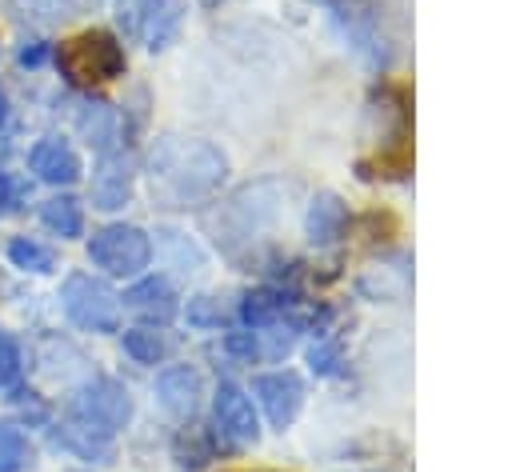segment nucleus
Instances as JSON below:
<instances>
[{
	"label": "nucleus",
	"mask_w": 512,
	"mask_h": 472,
	"mask_svg": "<svg viewBox=\"0 0 512 472\" xmlns=\"http://www.w3.org/2000/svg\"><path fill=\"white\" fill-rule=\"evenodd\" d=\"M132 196V168L120 152H104L96 172H92V208H104V212H116L124 208Z\"/></svg>",
	"instance_id": "obj_9"
},
{
	"label": "nucleus",
	"mask_w": 512,
	"mask_h": 472,
	"mask_svg": "<svg viewBox=\"0 0 512 472\" xmlns=\"http://www.w3.org/2000/svg\"><path fill=\"white\" fill-rule=\"evenodd\" d=\"M188 320H192V324H220V312L208 304V296H196V300L188 304Z\"/></svg>",
	"instance_id": "obj_22"
},
{
	"label": "nucleus",
	"mask_w": 512,
	"mask_h": 472,
	"mask_svg": "<svg viewBox=\"0 0 512 472\" xmlns=\"http://www.w3.org/2000/svg\"><path fill=\"white\" fill-rule=\"evenodd\" d=\"M252 392H256V400L264 404V416H268L276 428L292 424V416L300 412V400H304V388H300V380H296L292 372H268V376H256Z\"/></svg>",
	"instance_id": "obj_8"
},
{
	"label": "nucleus",
	"mask_w": 512,
	"mask_h": 472,
	"mask_svg": "<svg viewBox=\"0 0 512 472\" xmlns=\"http://www.w3.org/2000/svg\"><path fill=\"white\" fill-rule=\"evenodd\" d=\"M56 64L64 68L68 80H84V84H104V80H116L124 76V48L112 32L104 28H88L80 36H72L68 44H60L56 52Z\"/></svg>",
	"instance_id": "obj_2"
},
{
	"label": "nucleus",
	"mask_w": 512,
	"mask_h": 472,
	"mask_svg": "<svg viewBox=\"0 0 512 472\" xmlns=\"http://www.w3.org/2000/svg\"><path fill=\"white\" fill-rule=\"evenodd\" d=\"M156 400H160V408L164 412H172V416H192V408H196V400H200V376L192 372V368H184V364H176V368H164L160 376H156Z\"/></svg>",
	"instance_id": "obj_11"
},
{
	"label": "nucleus",
	"mask_w": 512,
	"mask_h": 472,
	"mask_svg": "<svg viewBox=\"0 0 512 472\" xmlns=\"http://www.w3.org/2000/svg\"><path fill=\"white\" fill-rule=\"evenodd\" d=\"M308 360H312V368H320V372H332V368H336V352H332V348H312Z\"/></svg>",
	"instance_id": "obj_23"
},
{
	"label": "nucleus",
	"mask_w": 512,
	"mask_h": 472,
	"mask_svg": "<svg viewBox=\"0 0 512 472\" xmlns=\"http://www.w3.org/2000/svg\"><path fill=\"white\" fill-rule=\"evenodd\" d=\"M148 176H152V192L168 196L172 204H188L196 196H208L224 180V156L208 140L168 136L152 148Z\"/></svg>",
	"instance_id": "obj_1"
},
{
	"label": "nucleus",
	"mask_w": 512,
	"mask_h": 472,
	"mask_svg": "<svg viewBox=\"0 0 512 472\" xmlns=\"http://www.w3.org/2000/svg\"><path fill=\"white\" fill-rule=\"evenodd\" d=\"M8 260H12V268L32 272V276L56 272V248H48L40 240H28V236H12L8 240Z\"/></svg>",
	"instance_id": "obj_15"
},
{
	"label": "nucleus",
	"mask_w": 512,
	"mask_h": 472,
	"mask_svg": "<svg viewBox=\"0 0 512 472\" xmlns=\"http://www.w3.org/2000/svg\"><path fill=\"white\" fill-rule=\"evenodd\" d=\"M48 56H52V44H44V40H24L20 52H16V64H20V68H40V64H48Z\"/></svg>",
	"instance_id": "obj_20"
},
{
	"label": "nucleus",
	"mask_w": 512,
	"mask_h": 472,
	"mask_svg": "<svg viewBox=\"0 0 512 472\" xmlns=\"http://www.w3.org/2000/svg\"><path fill=\"white\" fill-rule=\"evenodd\" d=\"M32 464V448L28 436L20 432V424L0 420V472H20Z\"/></svg>",
	"instance_id": "obj_16"
},
{
	"label": "nucleus",
	"mask_w": 512,
	"mask_h": 472,
	"mask_svg": "<svg viewBox=\"0 0 512 472\" xmlns=\"http://www.w3.org/2000/svg\"><path fill=\"white\" fill-rule=\"evenodd\" d=\"M28 168L36 172V180L56 184V188H68V184L80 180V156H76V148H72L68 140H60V136L36 140L32 152H28Z\"/></svg>",
	"instance_id": "obj_6"
},
{
	"label": "nucleus",
	"mask_w": 512,
	"mask_h": 472,
	"mask_svg": "<svg viewBox=\"0 0 512 472\" xmlns=\"http://www.w3.org/2000/svg\"><path fill=\"white\" fill-rule=\"evenodd\" d=\"M88 260L108 276H140L152 260V240L136 224H104L88 240Z\"/></svg>",
	"instance_id": "obj_5"
},
{
	"label": "nucleus",
	"mask_w": 512,
	"mask_h": 472,
	"mask_svg": "<svg viewBox=\"0 0 512 472\" xmlns=\"http://www.w3.org/2000/svg\"><path fill=\"white\" fill-rule=\"evenodd\" d=\"M216 424L232 444H256V436H260L252 396H244V388H236L228 380L216 388Z\"/></svg>",
	"instance_id": "obj_7"
},
{
	"label": "nucleus",
	"mask_w": 512,
	"mask_h": 472,
	"mask_svg": "<svg viewBox=\"0 0 512 472\" xmlns=\"http://www.w3.org/2000/svg\"><path fill=\"white\" fill-rule=\"evenodd\" d=\"M344 224H348V212H344V204H340L336 196H316V200H312V208H308V236H312L316 244L340 240Z\"/></svg>",
	"instance_id": "obj_14"
},
{
	"label": "nucleus",
	"mask_w": 512,
	"mask_h": 472,
	"mask_svg": "<svg viewBox=\"0 0 512 472\" xmlns=\"http://www.w3.org/2000/svg\"><path fill=\"white\" fill-rule=\"evenodd\" d=\"M20 200H24V188H20L8 172H0V216H4V212H12Z\"/></svg>",
	"instance_id": "obj_21"
},
{
	"label": "nucleus",
	"mask_w": 512,
	"mask_h": 472,
	"mask_svg": "<svg viewBox=\"0 0 512 472\" xmlns=\"http://www.w3.org/2000/svg\"><path fill=\"white\" fill-rule=\"evenodd\" d=\"M124 304H128L136 316L156 320V324H164V320L176 316V292H172V284H168L164 276H144V280H136V284L124 292Z\"/></svg>",
	"instance_id": "obj_10"
},
{
	"label": "nucleus",
	"mask_w": 512,
	"mask_h": 472,
	"mask_svg": "<svg viewBox=\"0 0 512 472\" xmlns=\"http://www.w3.org/2000/svg\"><path fill=\"white\" fill-rule=\"evenodd\" d=\"M60 304H64V316L84 332H116L120 328V296L88 272H72L64 280Z\"/></svg>",
	"instance_id": "obj_4"
},
{
	"label": "nucleus",
	"mask_w": 512,
	"mask_h": 472,
	"mask_svg": "<svg viewBox=\"0 0 512 472\" xmlns=\"http://www.w3.org/2000/svg\"><path fill=\"white\" fill-rule=\"evenodd\" d=\"M40 220L48 232H56L60 240H76L84 232V208L76 196H48L40 204Z\"/></svg>",
	"instance_id": "obj_12"
},
{
	"label": "nucleus",
	"mask_w": 512,
	"mask_h": 472,
	"mask_svg": "<svg viewBox=\"0 0 512 472\" xmlns=\"http://www.w3.org/2000/svg\"><path fill=\"white\" fill-rule=\"evenodd\" d=\"M16 376H20V344L8 332H0V388H8Z\"/></svg>",
	"instance_id": "obj_19"
},
{
	"label": "nucleus",
	"mask_w": 512,
	"mask_h": 472,
	"mask_svg": "<svg viewBox=\"0 0 512 472\" xmlns=\"http://www.w3.org/2000/svg\"><path fill=\"white\" fill-rule=\"evenodd\" d=\"M16 20H32V24H56L64 16V0H12Z\"/></svg>",
	"instance_id": "obj_18"
},
{
	"label": "nucleus",
	"mask_w": 512,
	"mask_h": 472,
	"mask_svg": "<svg viewBox=\"0 0 512 472\" xmlns=\"http://www.w3.org/2000/svg\"><path fill=\"white\" fill-rule=\"evenodd\" d=\"M4 120H8V96L0 92V128H4Z\"/></svg>",
	"instance_id": "obj_24"
},
{
	"label": "nucleus",
	"mask_w": 512,
	"mask_h": 472,
	"mask_svg": "<svg viewBox=\"0 0 512 472\" xmlns=\"http://www.w3.org/2000/svg\"><path fill=\"white\" fill-rule=\"evenodd\" d=\"M132 416V396L120 380L112 376H92L84 380L76 392H72V404H68V420L80 424V428H92L100 436H112L128 424Z\"/></svg>",
	"instance_id": "obj_3"
},
{
	"label": "nucleus",
	"mask_w": 512,
	"mask_h": 472,
	"mask_svg": "<svg viewBox=\"0 0 512 472\" xmlns=\"http://www.w3.org/2000/svg\"><path fill=\"white\" fill-rule=\"evenodd\" d=\"M124 352H128L136 364H156V360H164L168 344H164V336L152 332V328H128V332H124Z\"/></svg>",
	"instance_id": "obj_17"
},
{
	"label": "nucleus",
	"mask_w": 512,
	"mask_h": 472,
	"mask_svg": "<svg viewBox=\"0 0 512 472\" xmlns=\"http://www.w3.org/2000/svg\"><path fill=\"white\" fill-rule=\"evenodd\" d=\"M76 124H80V132L88 136V144L100 148V156L112 152V144H116V116H112V108H108L104 100H84Z\"/></svg>",
	"instance_id": "obj_13"
}]
</instances>
